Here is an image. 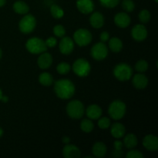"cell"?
I'll return each instance as SVG.
<instances>
[{"label": "cell", "mask_w": 158, "mask_h": 158, "mask_svg": "<svg viewBox=\"0 0 158 158\" xmlns=\"http://www.w3.org/2000/svg\"><path fill=\"white\" fill-rule=\"evenodd\" d=\"M75 86L72 81L66 79L59 80L54 84V91L59 98L69 100L75 94Z\"/></svg>", "instance_id": "6da1fadb"}, {"label": "cell", "mask_w": 158, "mask_h": 158, "mask_svg": "<svg viewBox=\"0 0 158 158\" xmlns=\"http://www.w3.org/2000/svg\"><path fill=\"white\" fill-rule=\"evenodd\" d=\"M126 104L121 100H114L110 104L108 108V114L110 117L116 120H120L124 117L126 114Z\"/></svg>", "instance_id": "7a4b0ae2"}, {"label": "cell", "mask_w": 158, "mask_h": 158, "mask_svg": "<svg viewBox=\"0 0 158 158\" xmlns=\"http://www.w3.org/2000/svg\"><path fill=\"white\" fill-rule=\"evenodd\" d=\"M26 48L32 54H41L47 50V46L44 40L38 37H32L27 40Z\"/></svg>", "instance_id": "3957f363"}, {"label": "cell", "mask_w": 158, "mask_h": 158, "mask_svg": "<svg viewBox=\"0 0 158 158\" xmlns=\"http://www.w3.org/2000/svg\"><path fill=\"white\" fill-rule=\"evenodd\" d=\"M84 106L80 100H74L68 103L66 106V113L70 118L78 120L83 117L84 114Z\"/></svg>", "instance_id": "277c9868"}, {"label": "cell", "mask_w": 158, "mask_h": 158, "mask_svg": "<svg viewBox=\"0 0 158 158\" xmlns=\"http://www.w3.org/2000/svg\"><path fill=\"white\" fill-rule=\"evenodd\" d=\"M114 75L120 81H127L132 77L133 69L127 63H119L114 67Z\"/></svg>", "instance_id": "5b68a950"}, {"label": "cell", "mask_w": 158, "mask_h": 158, "mask_svg": "<svg viewBox=\"0 0 158 158\" xmlns=\"http://www.w3.org/2000/svg\"><path fill=\"white\" fill-rule=\"evenodd\" d=\"M36 26V19L31 14H27L21 19L19 23V28L24 34L31 33Z\"/></svg>", "instance_id": "8992f818"}, {"label": "cell", "mask_w": 158, "mask_h": 158, "mask_svg": "<svg viewBox=\"0 0 158 158\" xmlns=\"http://www.w3.org/2000/svg\"><path fill=\"white\" fill-rule=\"evenodd\" d=\"M73 70L78 77H84L89 75L91 70V66L89 62L83 58L76 60L73 65Z\"/></svg>", "instance_id": "52a82bcc"}, {"label": "cell", "mask_w": 158, "mask_h": 158, "mask_svg": "<svg viewBox=\"0 0 158 158\" xmlns=\"http://www.w3.org/2000/svg\"><path fill=\"white\" fill-rule=\"evenodd\" d=\"M73 40L80 46H86L92 41V34L86 29H80L74 32Z\"/></svg>", "instance_id": "ba28073f"}, {"label": "cell", "mask_w": 158, "mask_h": 158, "mask_svg": "<svg viewBox=\"0 0 158 158\" xmlns=\"http://www.w3.org/2000/svg\"><path fill=\"white\" fill-rule=\"evenodd\" d=\"M90 54L94 60L100 61V60H104L107 56L108 48L103 42L97 43L91 48Z\"/></svg>", "instance_id": "9c48e42d"}, {"label": "cell", "mask_w": 158, "mask_h": 158, "mask_svg": "<svg viewBox=\"0 0 158 158\" xmlns=\"http://www.w3.org/2000/svg\"><path fill=\"white\" fill-rule=\"evenodd\" d=\"M131 36L135 41L142 42L148 37V30L143 25L137 24L131 30Z\"/></svg>", "instance_id": "30bf717a"}, {"label": "cell", "mask_w": 158, "mask_h": 158, "mask_svg": "<svg viewBox=\"0 0 158 158\" xmlns=\"http://www.w3.org/2000/svg\"><path fill=\"white\" fill-rule=\"evenodd\" d=\"M60 51L63 55H69L73 51L74 43L69 37H63L59 45Z\"/></svg>", "instance_id": "8fae6325"}, {"label": "cell", "mask_w": 158, "mask_h": 158, "mask_svg": "<svg viewBox=\"0 0 158 158\" xmlns=\"http://www.w3.org/2000/svg\"><path fill=\"white\" fill-rule=\"evenodd\" d=\"M77 7L82 13L89 14L94 10V3L93 0H77Z\"/></svg>", "instance_id": "7c38bea8"}, {"label": "cell", "mask_w": 158, "mask_h": 158, "mask_svg": "<svg viewBox=\"0 0 158 158\" xmlns=\"http://www.w3.org/2000/svg\"><path fill=\"white\" fill-rule=\"evenodd\" d=\"M131 17L126 12H119L114 16V23L118 27L124 29L131 24Z\"/></svg>", "instance_id": "4fadbf2b"}, {"label": "cell", "mask_w": 158, "mask_h": 158, "mask_svg": "<svg viewBox=\"0 0 158 158\" xmlns=\"http://www.w3.org/2000/svg\"><path fill=\"white\" fill-rule=\"evenodd\" d=\"M63 155L65 158H79L81 152L76 145L66 144L63 149Z\"/></svg>", "instance_id": "5bb4252c"}, {"label": "cell", "mask_w": 158, "mask_h": 158, "mask_svg": "<svg viewBox=\"0 0 158 158\" xmlns=\"http://www.w3.org/2000/svg\"><path fill=\"white\" fill-rule=\"evenodd\" d=\"M143 145L147 150L150 151H156L158 149V139L156 136L149 134L143 140Z\"/></svg>", "instance_id": "9a60e30c"}, {"label": "cell", "mask_w": 158, "mask_h": 158, "mask_svg": "<svg viewBox=\"0 0 158 158\" xmlns=\"http://www.w3.org/2000/svg\"><path fill=\"white\" fill-rule=\"evenodd\" d=\"M37 63H38V66L40 69H48V68L50 67L52 63V56H51V54L48 53L46 51V52L40 54L38 60H37Z\"/></svg>", "instance_id": "2e32d148"}, {"label": "cell", "mask_w": 158, "mask_h": 158, "mask_svg": "<svg viewBox=\"0 0 158 158\" xmlns=\"http://www.w3.org/2000/svg\"><path fill=\"white\" fill-rule=\"evenodd\" d=\"M133 85L138 89H143L148 86V79L145 75L142 73H137L134 76L132 80Z\"/></svg>", "instance_id": "e0dca14e"}, {"label": "cell", "mask_w": 158, "mask_h": 158, "mask_svg": "<svg viewBox=\"0 0 158 158\" xmlns=\"http://www.w3.org/2000/svg\"><path fill=\"white\" fill-rule=\"evenodd\" d=\"M89 23L95 29H100L104 25V17L103 14L99 12H95L89 18Z\"/></svg>", "instance_id": "ac0fdd59"}, {"label": "cell", "mask_w": 158, "mask_h": 158, "mask_svg": "<svg viewBox=\"0 0 158 158\" xmlns=\"http://www.w3.org/2000/svg\"><path fill=\"white\" fill-rule=\"evenodd\" d=\"M102 109L98 105L92 104L87 107L86 110V116L90 120H97L102 115Z\"/></svg>", "instance_id": "d6986e66"}, {"label": "cell", "mask_w": 158, "mask_h": 158, "mask_svg": "<svg viewBox=\"0 0 158 158\" xmlns=\"http://www.w3.org/2000/svg\"><path fill=\"white\" fill-rule=\"evenodd\" d=\"M106 152H107V148L103 142H97L93 146L92 153L94 157L99 158L103 157L106 155Z\"/></svg>", "instance_id": "ffe728a7"}, {"label": "cell", "mask_w": 158, "mask_h": 158, "mask_svg": "<svg viewBox=\"0 0 158 158\" xmlns=\"http://www.w3.org/2000/svg\"><path fill=\"white\" fill-rule=\"evenodd\" d=\"M126 129L125 127L120 123H115L110 128V134L114 138L120 139L125 135Z\"/></svg>", "instance_id": "44dd1931"}, {"label": "cell", "mask_w": 158, "mask_h": 158, "mask_svg": "<svg viewBox=\"0 0 158 158\" xmlns=\"http://www.w3.org/2000/svg\"><path fill=\"white\" fill-rule=\"evenodd\" d=\"M14 12L21 15L27 14L29 11V6L23 1H16L13 4Z\"/></svg>", "instance_id": "7402d4cb"}, {"label": "cell", "mask_w": 158, "mask_h": 158, "mask_svg": "<svg viewBox=\"0 0 158 158\" xmlns=\"http://www.w3.org/2000/svg\"><path fill=\"white\" fill-rule=\"evenodd\" d=\"M109 47L112 52H119L123 49V43H122L121 40L117 37H114L110 40Z\"/></svg>", "instance_id": "603a6c76"}, {"label": "cell", "mask_w": 158, "mask_h": 158, "mask_svg": "<svg viewBox=\"0 0 158 158\" xmlns=\"http://www.w3.org/2000/svg\"><path fill=\"white\" fill-rule=\"evenodd\" d=\"M138 140L134 134H128L123 139V144L128 149H132L137 145Z\"/></svg>", "instance_id": "cb8c5ba5"}, {"label": "cell", "mask_w": 158, "mask_h": 158, "mask_svg": "<svg viewBox=\"0 0 158 158\" xmlns=\"http://www.w3.org/2000/svg\"><path fill=\"white\" fill-rule=\"evenodd\" d=\"M39 82L44 86H49L53 83V77L49 73H43L39 77Z\"/></svg>", "instance_id": "d4e9b609"}, {"label": "cell", "mask_w": 158, "mask_h": 158, "mask_svg": "<svg viewBox=\"0 0 158 158\" xmlns=\"http://www.w3.org/2000/svg\"><path fill=\"white\" fill-rule=\"evenodd\" d=\"M51 15L55 19H61L64 15V11L60 6L53 4L50 7Z\"/></svg>", "instance_id": "484cf974"}, {"label": "cell", "mask_w": 158, "mask_h": 158, "mask_svg": "<svg viewBox=\"0 0 158 158\" xmlns=\"http://www.w3.org/2000/svg\"><path fill=\"white\" fill-rule=\"evenodd\" d=\"M80 128L85 133H90L94 130V124L90 119H84L80 123Z\"/></svg>", "instance_id": "4316f807"}, {"label": "cell", "mask_w": 158, "mask_h": 158, "mask_svg": "<svg viewBox=\"0 0 158 158\" xmlns=\"http://www.w3.org/2000/svg\"><path fill=\"white\" fill-rule=\"evenodd\" d=\"M71 69V66L67 63H60V64H58L56 67L57 72L59 73L61 75H65V74H67L70 71Z\"/></svg>", "instance_id": "83f0119b"}, {"label": "cell", "mask_w": 158, "mask_h": 158, "mask_svg": "<svg viewBox=\"0 0 158 158\" xmlns=\"http://www.w3.org/2000/svg\"><path fill=\"white\" fill-rule=\"evenodd\" d=\"M135 69L137 72L144 73L148 69V63L144 60H140L135 64Z\"/></svg>", "instance_id": "f1b7e54d"}, {"label": "cell", "mask_w": 158, "mask_h": 158, "mask_svg": "<svg viewBox=\"0 0 158 158\" xmlns=\"http://www.w3.org/2000/svg\"><path fill=\"white\" fill-rule=\"evenodd\" d=\"M122 7L126 12H131L135 9V4H134L133 0H123Z\"/></svg>", "instance_id": "f546056e"}, {"label": "cell", "mask_w": 158, "mask_h": 158, "mask_svg": "<svg viewBox=\"0 0 158 158\" xmlns=\"http://www.w3.org/2000/svg\"><path fill=\"white\" fill-rule=\"evenodd\" d=\"M139 19L142 23H147L151 19V13L147 9H143L139 13Z\"/></svg>", "instance_id": "4dcf8cb0"}, {"label": "cell", "mask_w": 158, "mask_h": 158, "mask_svg": "<svg viewBox=\"0 0 158 158\" xmlns=\"http://www.w3.org/2000/svg\"><path fill=\"white\" fill-rule=\"evenodd\" d=\"M100 4L106 8H114L120 3V0H99Z\"/></svg>", "instance_id": "1f68e13d"}, {"label": "cell", "mask_w": 158, "mask_h": 158, "mask_svg": "<svg viewBox=\"0 0 158 158\" xmlns=\"http://www.w3.org/2000/svg\"><path fill=\"white\" fill-rule=\"evenodd\" d=\"M98 126L100 129H108L110 127V120L108 117H102V118H100L99 120Z\"/></svg>", "instance_id": "d6a6232c"}, {"label": "cell", "mask_w": 158, "mask_h": 158, "mask_svg": "<svg viewBox=\"0 0 158 158\" xmlns=\"http://www.w3.org/2000/svg\"><path fill=\"white\" fill-rule=\"evenodd\" d=\"M53 33L55 34L56 36L62 38L66 34V29H65V28L62 25H56L53 28Z\"/></svg>", "instance_id": "836d02e7"}, {"label": "cell", "mask_w": 158, "mask_h": 158, "mask_svg": "<svg viewBox=\"0 0 158 158\" xmlns=\"http://www.w3.org/2000/svg\"><path fill=\"white\" fill-rule=\"evenodd\" d=\"M126 157L127 158H143V155L140 151H137V150H133V151H129L127 154Z\"/></svg>", "instance_id": "e575fe53"}, {"label": "cell", "mask_w": 158, "mask_h": 158, "mask_svg": "<svg viewBox=\"0 0 158 158\" xmlns=\"http://www.w3.org/2000/svg\"><path fill=\"white\" fill-rule=\"evenodd\" d=\"M45 43H46L47 47L52 48V47H55V46H56L57 40L56 39L54 38V37H49V38H48L47 40L45 41Z\"/></svg>", "instance_id": "d590c367"}, {"label": "cell", "mask_w": 158, "mask_h": 158, "mask_svg": "<svg viewBox=\"0 0 158 158\" xmlns=\"http://www.w3.org/2000/svg\"><path fill=\"white\" fill-rule=\"evenodd\" d=\"M110 39V34L107 32H103L100 34V40L103 43H106Z\"/></svg>", "instance_id": "8d00e7d4"}, {"label": "cell", "mask_w": 158, "mask_h": 158, "mask_svg": "<svg viewBox=\"0 0 158 158\" xmlns=\"http://www.w3.org/2000/svg\"><path fill=\"white\" fill-rule=\"evenodd\" d=\"M112 156L114 157H120L123 156V151L122 150H115L112 151Z\"/></svg>", "instance_id": "74e56055"}, {"label": "cell", "mask_w": 158, "mask_h": 158, "mask_svg": "<svg viewBox=\"0 0 158 158\" xmlns=\"http://www.w3.org/2000/svg\"><path fill=\"white\" fill-rule=\"evenodd\" d=\"M114 148L115 150H122V147H123V143L120 140H116L114 143Z\"/></svg>", "instance_id": "f35d334b"}, {"label": "cell", "mask_w": 158, "mask_h": 158, "mask_svg": "<svg viewBox=\"0 0 158 158\" xmlns=\"http://www.w3.org/2000/svg\"><path fill=\"white\" fill-rule=\"evenodd\" d=\"M70 142V139H69V137H64L63 138V143H66V144H68V143Z\"/></svg>", "instance_id": "ab89813d"}, {"label": "cell", "mask_w": 158, "mask_h": 158, "mask_svg": "<svg viewBox=\"0 0 158 158\" xmlns=\"http://www.w3.org/2000/svg\"><path fill=\"white\" fill-rule=\"evenodd\" d=\"M1 100H2V101L4 102V103H7L8 100H9V98H8V97H6V96H2V97Z\"/></svg>", "instance_id": "60d3db41"}, {"label": "cell", "mask_w": 158, "mask_h": 158, "mask_svg": "<svg viewBox=\"0 0 158 158\" xmlns=\"http://www.w3.org/2000/svg\"><path fill=\"white\" fill-rule=\"evenodd\" d=\"M6 0H0V7H2L6 5Z\"/></svg>", "instance_id": "b9f144b4"}, {"label": "cell", "mask_w": 158, "mask_h": 158, "mask_svg": "<svg viewBox=\"0 0 158 158\" xmlns=\"http://www.w3.org/2000/svg\"><path fill=\"white\" fill-rule=\"evenodd\" d=\"M3 135V130L0 127V137Z\"/></svg>", "instance_id": "7bdbcfd3"}, {"label": "cell", "mask_w": 158, "mask_h": 158, "mask_svg": "<svg viewBox=\"0 0 158 158\" xmlns=\"http://www.w3.org/2000/svg\"><path fill=\"white\" fill-rule=\"evenodd\" d=\"M2 90H1V89H0V100H1V99H2Z\"/></svg>", "instance_id": "ee69618b"}, {"label": "cell", "mask_w": 158, "mask_h": 158, "mask_svg": "<svg viewBox=\"0 0 158 158\" xmlns=\"http://www.w3.org/2000/svg\"><path fill=\"white\" fill-rule=\"evenodd\" d=\"M2 55V49H1V48H0V59H1Z\"/></svg>", "instance_id": "f6af8a7d"}, {"label": "cell", "mask_w": 158, "mask_h": 158, "mask_svg": "<svg viewBox=\"0 0 158 158\" xmlns=\"http://www.w3.org/2000/svg\"><path fill=\"white\" fill-rule=\"evenodd\" d=\"M154 1H155V2H158V0H154Z\"/></svg>", "instance_id": "bcb514c9"}]
</instances>
